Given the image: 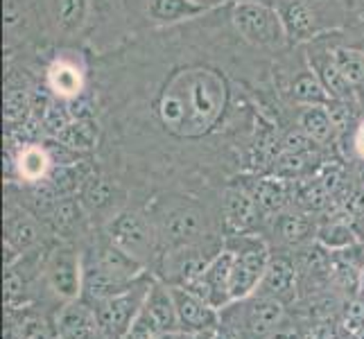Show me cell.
I'll return each mask as SVG.
<instances>
[{
  "label": "cell",
  "mask_w": 364,
  "mask_h": 339,
  "mask_svg": "<svg viewBox=\"0 0 364 339\" xmlns=\"http://www.w3.org/2000/svg\"><path fill=\"white\" fill-rule=\"evenodd\" d=\"M308 166V154H294V152H281L274 161V177L281 179H296L304 174Z\"/></svg>",
  "instance_id": "obj_34"
},
{
  "label": "cell",
  "mask_w": 364,
  "mask_h": 339,
  "mask_svg": "<svg viewBox=\"0 0 364 339\" xmlns=\"http://www.w3.org/2000/svg\"><path fill=\"white\" fill-rule=\"evenodd\" d=\"M53 14L59 30L77 32L89 14V0H53Z\"/></svg>",
  "instance_id": "obj_28"
},
{
  "label": "cell",
  "mask_w": 364,
  "mask_h": 339,
  "mask_svg": "<svg viewBox=\"0 0 364 339\" xmlns=\"http://www.w3.org/2000/svg\"><path fill=\"white\" fill-rule=\"evenodd\" d=\"M319 181H321V185L326 188V190H328L331 195H335L344 183V172H342L340 166H326L321 170V174H319Z\"/></svg>",
  "instance_id": "obj_41"
},
{
  "label": "cell",
  "mask_w": 364,
  "mask_h": 339,
  "mask_svg": "<svg viewBox=\"0 0 364 339\" xmlns=\"http://www.w3.org/2000/svg\"><path fill=\"white\" fill-rule=\"evenodd\" d=\"M258 204L256 197L245 188H229L224 195V224H227L229 235H240L245 233L256 220Z\"/></svg>",
  "instance_id": "obj_14"
},
{
  "label": "cell",
  "mask_w": 364,
  "mask_h": 339,
  "mask_svg": "<svg viewBox=\"0 0 364 339\" xmlns=\"http://www.w3.org/2000/svg\"><path fill=\"white\" fill-rule=\"evenodd\" d=\"M80 197H82V204L86 210L100 212L114 204L116 183H114V179L105 177V174H91V177L86 179V183L82 185Z\"/></svg>",
  "instance_id": "obj_23"
},
{
  "label": "cell",
  "mask_w": 364,
  "mask_h": 339,
  "mask_svg": "<svg viewBox=\"0 0 364 339\" xmlns=\"http://www.w3.org/2000/svg\"><path fill=\"white\" fill-rule=\"evenodd\" d=\"M222 323H227L240 339H269L283 328L285 303L267 294H251L233 301L220 310Z\"/></svg>",
  "instance_id": "obj_1"
},
{
  "label": "cell",
  "mask_w": 364,
  "mask_h": 339,
  "mask_svg": "<svg viewBox=\"0 0 364 339\" xmlns=\"http://www.w3.org/2000/svg\"><path fill=\"white\" fill-rule=\"evenodd\" d=\"M89 177L91 172L82 163H55L43 179L55 188L59 197H73L77 190H82Z\"/></svg>",
  "instance_id": "obj_19"
},
{
  "label": "cell",
  "mask_w": 364,
  "mask_h": 339,
  "mask_svg": "<svg viewBox=\"0 0 364 339\" xmlns=\"http://www.w3.org/2000/svg\"><path fill=\"white\" fill-rule=\"evenodd\" d=\"M39 237H41L39 224H36L34 217L21 212V215L7 220V237H5V240L14 244L21 254H23V251L32 249L36 242H39Z\"/></svg>",
  "instance_id": "obj_27"
},
{
  "label": "cell",
  "mask_w": 364,
  "mask_h": 339,
  "mask_svg": "<svg viewBox=\"0 0 364 339\" xmlns=\"http://www.w3.org/2000/svg\"><path fill=\"white\" fill-rule=\"evenodd\" d=\"M227 247L233 251V281H231V296L233 301L247 298L258 292L262 276L269 265V247L258 235H231Z\"/></svg>",
  "instance_id": "obj_2"
},
{
  "label": "cell",
  "mask_w": 364,
  "mask_h": 339,
  "mask_svg": "<svg viewBox=\"0 0 364 339\" xmlns=\"http://www.w3.org/2000/svg\"><path fill=\"white\" fill-rule=\"evenodd\" d=\"M233 260H235V256L229 247L220 249L218 256L208 262V267L202 279H199V283L195 287H191V292L202 296L206 303H210L215 310H222L229 303H233V296H231Z\"/></svg>",
  "instance_id": "obj_7"
},
{
  "label": "cell",
  "mask_w": 364,
  "mask_h": 339,
  "mask_svg": "<svg viewBox=\"0 0 364 339\" xmlns=\"http://www.w3.org/2000/svg\"><path fill=\"white\" fill-rule=\"evenodd\" d=\"M89 260L102 271L122 281H138L141 276H145V262L132 256L129 251H124L122 247H118L114 240H109V237L95 244Z\"/></svg>",
  "instance_id": "obj_10"
},
{
  "label": "cell",
  "mask_w": 364,
  "mask_h": 339,
  "mask_svg": "<svg viewBox=\"0 0 364 339\" xmlns=\"http://www.w3.org/2000/svg\"><path fill=\"white\" fill-rule=\"evenodd\" d=\"M296 199L306 210H315L317 212V210L326 208V204H328V199H331V193L321 185L319 179H315V181L301 183L296 188Z\"/></svg>",
  "instance_id": "obj_31"
},
{
  "label": "cell",
  "mask_w": 364,
  "mask_h": 339,
  "mask_svg": "<svg viewBox=\"0 0 364 339\" xmlns=\"http://www.w3.org/2000/svg\"><path fill=\"white\" fill-rule=\"evenodd\" d=\"M30 109H32V102H30L28 93L21 91V89L7 91V95H5V120L9 124L25 122V118L30 116Z\"/></svg>",
  "instance_id": "obj_33"
},
{
  "label": "cell",
  "mask_w": 364,
  "mask_h": 339,
  "mask_svg": "<svg viewBox=\"0 0 364 339\" xmlns=\"http://www.w3.org/2000/svg\"><path fill=\"white\" fill-rule=\"evenodd\" d=\"M279 16L285 36H290L294 41L312 39V34L317 32V18L306 0H285L279 7Z\"/></svg>",
  "instance_id": "obj_17"
},
{
  "label": "cell",
  "mask_w": 364,
  "mask_h": 339,
  "mask_svg": "<svg viewBox=\"0 0 364 339\" xmlns=\"http://www.w3.org/2000/svg\"><path fill=\"white\" fill-rule=\"evenodd\" d=\"M231 18H233L235 30L254 45L274 48V45H281L285 39V30H283L279 11L269 9L262 3L240 0V3L233 5Z\"/></svg>",
  "instance_id": "obj_3"
},
{
  "label": "cell",
  "mask_w": 364,
  "mask_h": 339,
  "mask_svg": "<svg viewBox=\"0 0 364 339\" xmlns=\"http://www.w3.org/2000/svg\"><path fill=\"white\" fill-rule=\"evenodd\" d=\"M258 292L279 298V301H283V303L294 298V294H296V267H294V262L287 256L269 258V265H267L265 276H262V281H260Z\"/></svg>",
  "instance_id": "obj_13"
},
{
  "label": "cell",
  "mask_w": 364,
  "mask_h": 339,
  "mask_svg": "<svg viewBox=\"0 0 364 339\" xmlns=\"http://www.w3.org/2000/svg\"><path fill=\"white\" fill-rule=\"evenodd\" d=\"M204 231V220L202 212L197 208L183 206L168 212L161 222V240L168 247H183V244H195Z\"/></svg>",
  "instance_id": "obj_11"
},
{
  "label": "cell",
  "mask_w": 364,
  "mask_h": 339,
  "mask_svg": "<svg viewBox=\"0 0 364 339\" xmlns=\"http://www.w3.org/2000/svg\"><path fill=\"white\" fill-rule=\"evenodd\" d=\"M107 237L143 262L147 256L154 254L156 247L154 229L136 210H122L116 217H111V222L107 224Z\"/></svg>",
  "instance_id": "obj_5"
},
{
  "label": "cell",
  "mask_w": 364,
  "mask_h": 339,
  "mask_svg": "<svg viewBox=\"0 0 364 339\" xmlns=\"http://www.w3.org/2000/svg\"><path fill=\"white\" fill-rule=\"evenodd\" d=\"M360 145H362V152H364V131H362V141H360Z\"/></svg>",
  "instance_id": "obj_48"
},
{
  "label": "cell",
  "mask_w": 364,
  "mask_h": 339,
  "mask_svg": "<svg viewBox=\"0 0 364 339\" xmlns=\"http://www.w3.org/2000/svg\"><path fill=\"white\" fill-rule=\"evenodd\" d=\"M55 138L64 147L75 149V152H89V149L97 145L100 127L93 118H80V120H73L68 127L61 129Z\"/></svg>",
  "instance_id": "obj_20"
},
{
  "label": "cell",
  "mask_w": 364,
  "mask_h": 339,
  "mask_svg": "<svg viewBox=\"0 0 364 339\" xmlns=\"http://www.w3.org/2000/svg\"><path fill=\"white\" fill-rule=\"evenodd\" d=\"M73 122V113L66 104H61V102H48L46 109H43V127L57 136L64 127H68V124Z\"/></svg>",
  "instance_id": "obj_36"
},
{
  "label": "cell",
  "mask_w": 364,
  "mask_h": 339,
  "mask_svg": "<svg viewBox=\"0 0 364 339\" xmlns=\"http://www.w3.org/2000/svg\"><path fill=\"white\" fill-rule=\"evenodd\" d=\"M210 339H240V337H237V335H235V330H231L227 323H222V321H220L218 328L213 330Z\"/></svg>",
  "instance_id": "obj_44"
},
{
  "label": "cell",
  "mask_w": 364,
  "mask_h": 339,
  "mask_svg": "<svg viewBox=\"0 0 364 339\" xmlns=\"http://www.w3.org/2000/svg\"><path fill=\"white\" fill-rule=\"evenodd\" d=\"M206 7L193 0H149L147 14L156 23H179L183 18H195L204 14Z\"/></svg>",
  "instance_id": "obj_24"
},
{
  "label": "cell",
  "mask_w": 364,
  "mask_h": 339,
  "mask_svg": "<svg viewBox=\"0 0 364 339\" xmlns=\"http://www.w3.org/2000/svg\"><path fill=\"white\" fill-rule=\"evenodd\" d=\"M102 335L97 312L89 301H68L57 315V337L61 339H97Z\"/></svg>",
  "instance_id": "obj_9"
},
{
  "label": "cell",
  "mask_w": 364,
  "mask_h": 339,
  "mask_svg": "<svg viewBox=\"0 0 364 339\" xmlns=\"http://www.w3.org/2000/svg\"><path fill=\"white\" fill-rule=\"evenodd\" d=\"M143 306L149 315L154 317V321L161 325V330L166 335L179 333V317H177V306H174L172 285H163V283L154 281L145 296Z\"/></svg>",
  "instance_id": "obj_16"
},
{
  "label": "cell",
  "mask_w": 364,
  "mask_h": 339,
  "mask_svg": "<svg viewBox=\"0 0 364 339\" xmlns=\"http://www.w3.org/2000/svg\"><path fill=\"white\" fill-rule=\"evenodd\" d=\"M353 48H358V50H362V53H364V36H362V39H360Z\"/></svg>",
  "instance_id": "obj_47"
},
{
  "label": "cell",
  "mask_w": 364,
  "mask_h": 339,
  "mask_svg": "<svg viewBox=\"0 0 364 339\" xmlns=\"http://www.w3.org/2000/svg\"><path fill=\"white\" fill-rule=\"evenodd\" d=\"M310 220L304 212H281L276 217V229H279L283 242L287 244H301L310 235Z\"/></svg>",
  "instance_id": "obj_30"
},
{
  "label": "cell",
  "mask_w": 364,
  "mask_h": 339,
  "mask_svg": "<svg viewBox=\"0 0 364 339\" xmlns=\"http://www.w3.org/2000/svg\"><path fill=\"white\" fill-rule=\"evenodd\" d=\"M134 285H136V281L116 279V276H111L100 269L97 265H93L89 258L84 260V292H82V296L89 301V303L97 306V303H102V301H109L118 294L129 292Z\"/></svg>",
  "instance_id": "obj_12"
},
{
  "label": "cell",
  "mask_w": 364,
  "mask_h": 339,
  "mask_svg": "<svg viewBox=\"0 0 364 339\" xmlns=\"http://www.w3.org/2000/svg\"><path fill=\"white\" fill-rule=\"evenodd\" d=\"M48 285L57 296L75 301L84 292V260L73 247H59L53 251L46 265Z\"/></svg>",
  "instance_id": "obj_6"
},
{
  "label": "cell",
  "mask_w": 364,
  "mask_h": 339,
  "mask_svg": "<svg viewBox=\"0 0 364 339\" xmlns=\"http://www.w3.org/2000/svg\"><path fill=\"white\" fill-rule=\"evenodd\" d=\"M152 283H154L152 279L143 276V279L136 281V285L129 292L97 303L95 312H97L100 325H102V333L116 337V339H122L127 335L134 319L138 317V312H141V308L145 303V296L149 292V287H152Z\"/></svg>",
  "instance_id": "obj_4"
},
{
  "label": "cell",
  "mask_w": 364,
  "mask_h": 339,
  "mask_svg": "<svg viewBox=\"0 0 364 339\" xmlns=\"http://www.w3.org/2000/svg\"><path fill=\"white\" fill-rule=\"evenodd\" d=\"M269 339H294V337H292V335H290V333H285V330H283V328H281V330H279V333H276V335H272V337H269Z\"/></svg>",
  "instance_id": "obj_46"
},
{
  "label": "cell",
  "mask_w": 364,
  "mask_h": 339,
  "mask_svg": "<svg viewBox=\"0 0 364 339\" xmlns=\"http://www.w3.org/2000/svg\"><path fill=\"white\" fill-rule=\"evenodd\" d=\"M28 298V285H25L23 274L16 267L5 269V303L7 308H18Z\"/></svg>",
  "instance_id": "obj_35"
},
{
  "label": "cell",
  "mask_w": 364,
  "mask_h": 339,
  "mask_svg": "<svg viewBox=\"0 0 364 339\" xmlns=\"http://www.w3.org/2000/svg\"><path fill=\"white\" fill-rule=\"evenodd\" d=\"M254 197L262 215L279 217L281 212H285L287 202H290V188H287V181L281 177H267L258 181Z\"/></svg>",
  "instance_id": "obj_18"
},
{
  "label": "cell",
  "mask_w": 364,
  "mask_h": 339,
  "mask_svg": "<svg viewBox=\"0 0 364 339\" xmlns=\"http://www.w3.org/2000/svg\"><path fill=\"white\" fill-rule=\"evenodd\" d=\"M333 59L337 68L342 70V75L348 80V84L353 86L355 93L364 91V53L353 45H340V48H333Z\"/></svg>",
  "instance_id": "obj_25"
},
{
  "label": "cell",
  "mask_w": 364,
  "mask_h": 339,
  "mask_svg": "<svg viewBox=\"0 0 364 339\" xmlns=\"http://www.w3.org/2000/svg\"><path fill=\"white\" fill-rule=\"evenodd\" d=\"M174 306H177L179 330L181 333H213L220 325L222 317L220 310H215L202 296L186 290V287L172 285Z\"/></svg>",
  "instance_id": "obj_8"
},
{
  "label": "cell",
  "mask_w": 364,
  "mask_h": 339,
  "mask_svg": "<svg viewBox=\"0 0 364 339\" xmlns=\"http://www.w3.org/2000/svg\"><path fill=\"white\" fill-rule=\"evenodd\" d=\"M299 127L315 143H328L337 131L335 120H333L331 111L326 104L306 107L304 113H301V118H299Z\"/></svg>",
  "instance_id": "obj_21"
},
{
  "label": "cell",
  "mask_w": 364,
  "mask_h": 339,
  "mask_svg": "<svg viewBox=\"0 0 364 339\" xmlns=\"http://www.w3.org/2000/svg\"><path fill=\"white\" fill-rule=\"evenodd\" d=\"M18 339H55L50 325L41 317H28L18 325Z\"/></svg>",
  "instance_id": "obj_39"
},
{
  "label": "cell",
  "mask_w": 364,
  "mask_h": 339,
  "mask_svg": "<svg viewBox=\"0 0 364 339\" xmlns=\"http://www.w3.org/2000/svg\"><path fill=\"white\" fill-rule=\"evenodd\" d=\"M312 145H315V141H312L310 136H306L304 131H296V134H290L283 141V152H294V154H308L310 156Z\"/></svg>",
  "instance_id": "obj_40"
},
{
  "label": "cell",
  "mask_w": 364,
  "mask_h": 339,
  "mask_svg": "<svg viewBox=\"0 0 364 339\" xmlns=\"http://www.w3.org/2000/svg\"><path fill=\"white\" fill-rule=\"evenodd\" d=\"M57 339H61V337H57Z\"/></svg>",
  "instance_id": "obj_49"
},
{
  "label": "cell",
  "mask_w": 364,
  "mask_h": 339,
  "mask_svg": "<svg viewBox=\"0 0 364 339\" xmlns=\"http://www.w3.org/2000/svg\"><path fill=\"white\" fill-rule=\"evenodd\" d=\"M317 242L328 251H344L358 244L355 231L344 222H328L317 231Z\"/></svg>",
  "instance_id": "obj_29"
},
{
  "label": "cell",
  "mask_w": 364,
  "mask_h": 339,
  "mask_svg": "<svg viewBox=\"0 0 364 339\" xmlns=\"http://www.w3.org/2000/svg\"><path fill=\"white\" fill-rule=\"evenodd\" d=\"M292 97L304 107H315V104H328L331 95L326 93L323 84L315 75V70H304L299 72L292 82Z\"/></svg>",
  "instance_id": "obj_26"
},
{
  "label": "cell",
  "mask_w": 364,
  "mask_h": 339,
  "mask_svg": "<svg viewBox=\"0 0 364 339\" xmlns=\"http://www.w3.org/2000/svg\"><path fill=\"white\" fill-rule=\"evenodd\" d=\"M310 66L323 84L326 93L331 95V99H346V102H355V89L348 84V80L342 75V70L337 68L333 53H317L310 55Z\"/></svg>",
  "instance_id": "obj_15"
},
{
  "label": "cell",
  "mask_w": 364,
  "mask_h": 339,
  "mask_svg": "<svg viewBox=\"0 0 364 339\" xmlns=\"http://www.w3.org/2000/svg\"><path fill=\"white\" fill-rule=\"evenodd\" d=\"M193 3H197V5H202V7H213V5H220V3H224V0H193Z\"/></svg>",
  "instance_id": "obj_45"
},
{
  "label": "cell",
  "mask_w": 364,
  "mask_h": 339,
  "mask_svg": "<svg viewBox=\"0 0 364 339\" xmlns=\"http://www.w3.org/2000/svg\"><path fill=\"white\" fill-rule=\"evenodd\" d=\"M346 208H348L350 215L364 217V188H360V190H355L353 195H350V199L346 202Z\"/></svg>",
  "instance_id": "obj_42"
},
{
  "label": "cell",
  "mask_w": 364,
  "mask_h": 339,
  "mask_svg": "<svg viewBox=\"0 0 364 339\" xmlns=\"http://www.w3.org/2000/svg\"><path fill=\"white\" fill-rule=\"evenodd\" d=\"M50 80H53V86L61 95H77L80 93V75L75 68L59 64L53 68V72H50Z\"/></svg>",
  "instance_id": "obj_37"
},
{
  "label": "cell",
  "mask_w": 364,
  "mask_h": 339,
  "mask_svg": "<svg viewBox=\"0 0 364 339\" xmlns=\"http://www.w3.org/2000/svg\"><path fill=\"white\" fill-rule=\"evenodd\" d=\"M84 215H86V208L82 204V199L61 197L57 206L48 212V220L57 235H70L75 229H80Z\"/></svg>",
  "instance_id": "obj_22"
},
{
  "label": "cell",
  "mask_w": 364,
  "mask_h": 339,
  "mask_svg": "<svg viewBox=\"0 0 364 339\" xmlns=\"http://www.w3.org/2000/svg\"><path fill=\"white\" fill-rule=\"evenodd\" d=\"M18 18H21V11H18L16 0H5V25H7V30L14 28V25L18 23Z\"/></svg>",
  "instance_id": "obj_43"
},
{
  "label": "cell",
  "mask_w": 364,
  "mask_h": 339,
  "mask_svg": "<svg viewBox=\"0 0 364 339\" xmlns=\"http://www.w3.org/2000/svg\"><path fill=\"white\" fill-rule=\"evenodd\" d=\"M304 267L308 274H328L331 271V258H328V249L321 247L319 242L315 247H310L304 256Z\"/></svg>",
  "instance_id": "obj_38"
},
{
  "label": "cell",
  "mask_w": 364,
  "mask_h": 339,
  "mask_svg": "<svg viewBox=\"0 0 364 339\" xmlns=\"http://www.w3.org/2000/svg\"><path fill=\"white\" fill-rule=\"evenodd\" d=\"M16 170L23 174L25 179L41 181V177H46L50 168H48V158H46V154L41 152V149H25V152L21 154V158H18Z\"/></svg>",
  "instance_id": "obj_32"
}]
</instances>
